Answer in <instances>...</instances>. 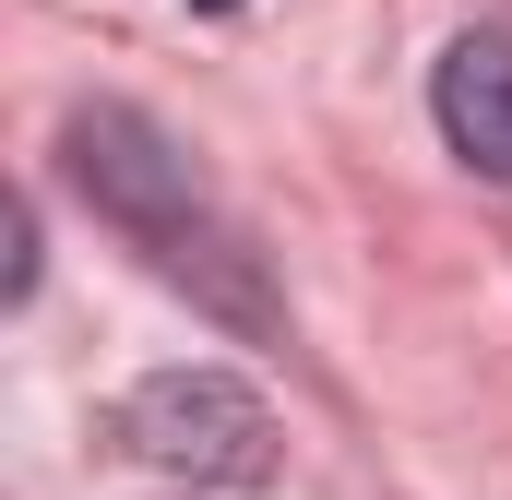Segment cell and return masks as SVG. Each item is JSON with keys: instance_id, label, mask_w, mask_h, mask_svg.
Here are the masks:
<instances>
[{"instance_id": "4", "label": "cell", "mask_w": 512, "mask_h": 500, "mask_svg": "<svg viewBox=\"0 0 512 500\" xmlns=\"http://www.w3.org/2000/svg\"><path fill=\"white\" fill-rule=\"evenodd\" d=\"M191 12H239V0H191Z\"/></svg>"}, {"instance_id": "2", "label": "cell", "mask_w": 512, "mask_h": 500, "mask_svg": "<svg viewBox=\"0 0 512 500\" xmlns=\"http://www.w3.org/2000/svg\"><path fill=\"white\" fill-rule=\"evenodd\" d=\"M120 441H131V465H155L179 489H274V405L215 358L143 370L120 393Z\"/></svg>"}, {"instance_id": "3", "label": "cell", "mask_w": 512, "mask_h": 500, "mask_svg": "<svg viewBox=\"0 0 512 500\" xmlns=\"http://www.w3.org/2000/svg\"><path fill=\"white\" fill-rule=\"evenodd\" d=\"M429 120H441V143H453L477 179H512V36H453V48H441Z\"/></svg>"}, {"instance_id": "1", "label": "cell", "mask_w": 512, "mask_h": 500, "mask_svg": "<svg viewBox=\"0 0 512 500\" xmlns=\"http://www.w3.org/2000/svg\"><path fill=\"white\" fill-rule=\"evenodd\" d=\"M60 167H72V191H84L167 286H191L215 322H239V334H274V322H286L274 286H262V250L239 239V215L215 203V179L191 167V143L155 120V108L84 96V108L60 120Z\"/></svg>"}]
</instances>
